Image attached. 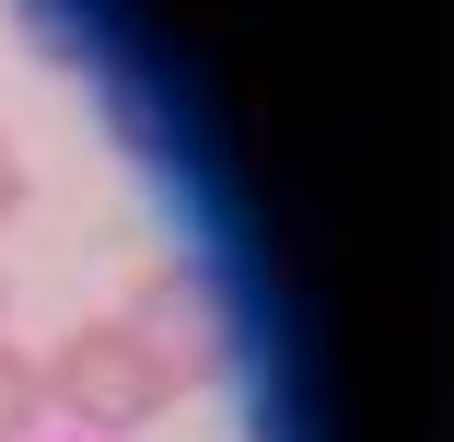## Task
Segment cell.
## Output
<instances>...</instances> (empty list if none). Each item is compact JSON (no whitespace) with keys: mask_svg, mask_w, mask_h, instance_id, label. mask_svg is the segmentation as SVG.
Returning <instances> with one entry per match:
<instances>
[{"mask_svg":"<svg viewBox=\"0 0 454 442\" xmlns=\"http://www.w3.org/2000/svg\"><path fill=\"white\" fill-rule=\"evenodd\" d=\"M12 419H24V373L0 361V430H12Z\"/></svg>","mask_w":454,"mask_h":442,"instance_id":"6da1fadb","label":"cell"}]
</instances>
